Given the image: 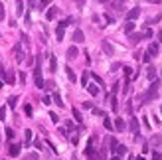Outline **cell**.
<instances>
[{"instance_id": "6da1fadb", "label": "cell", "mask_w": 162, "mask_h": 160, "mask_svg": "<svg viewBox=\"0 0 162 160\" xmlns=\"http://www.w3.org/2000/svg\"><path fill=\"white\" fill-rule=\"evenodd\" d=\"M158 85H160V81H158V79L152 81V85L148 87V91L144 93V97L141 99V103H148V101H152V99L156 97V93H158Z\"/></svg>"}, {"instance_id": "7a4b0ae2", "label": "cell", "mask_w": 162, "mask_h": 160, "mask_svg": "<svg viewBox=\"0 0 162 160\" xmlns=\"http://www.w3.org/2000/svg\"><path fill=\"white\" fill-rule=\"evenodd\" d=\"M34 83L36 87H43V79H42V67H40V57H36V63H34Z\"/></svg>"}, {"instance_id": "3957f363", "label": "cell", "mask_w": 162, "mask_h": 160, "mask_svg": "<svg viewBox=\"0 0 162 160\" xmlns=\"http://www.w3.org/2000/svg\"><path fill=\"white\" fill-rule=\"evenodd\" d=\"M85 156H87V158H97V152H95V137L89 138L87 148H85Z\"/></svg>"}, {"instance_id": "277c9868", "label": "cell", "mask_w": 162, "mask_h": 160, "mask_svg": "<svg viewBox=\"0 0 162 160\" xmlns=\"http://www.w3.org/2000/svg\"><path fill=\"white\" fill-rule=\"evenodd\" d=\"M24 56H26V54H24V49H22L20 44H18V46H14V57H16V61H18V63L24 61Z\"/></svg>"}, {"instance_id": "5b68a950", "label": "cell", "mask_w": 162, "mask_h": 160, "mask_svg": "<svg viewBox=\"0 0 162 160\" xmlns=\"http://www.w3.org/2000/svg\"><path fill=\"white\" fill-rule=\"evenodd\" d=\"M139 16H141V8L136 6V8H132V10H129V14H127V20H129V22H134V20H136Z\"/></svg>"}, {"instance_id": "8992f818", "label": "cell", "mask_w": 162, "mask_h": 160, "mask_svg": "<svg viewBox=\"0 0 162 160\" xmlns=\"http://www.w3.org/2000/svg\"><path fill=\"white\" fill-rule=\"evenodd\" d=\"M83 40H85V34H83L81 30H75V32H73V42H75V44H81Z\"/></svg>"}, {"instance_id": "52a82bcc", "label": "cell", "mask_w": 162, "mask_h": 160, "mask_svg": "<svg viewBox=\"0 0 162 160\" xmlns=\"http://www.w3.org/2000/svg\"><path fill=\"white\" fill-rule=\"evenodd\" d=\"M113 126H115V130H119V133H123V130L127 128V126H125V121H123V119H115Z\"/></svg>"}, {"instance_id": "ba28073f", "label": "cell", "mask_w": 162, "mask_h": 160, "mask_svg": "<svg viewBox=\"0 0 162 160\" xmlns=\"http://www.w3.org/2000/svg\"><path fill=\"white\" fill-rule=\"evenodd\" d=\"M87 91L95 97V95H99V85H95V83H87Z\"/></svg>"}, {"instance_id": "9c48e42d", "label": "cell", "mask_w": 162, "mask_h": 160, "mask_svg": "<svg viewBox=\"0 0 162 160\" xmlns=\"http://www.w3.org/2000/svg\"><path fill=\"white\" fill-rule=\"evenodd\" d=\"M55 16H57V8H55V6H52L50 10L45 12V18H48V20H55Z\"/></svg>"}, {"instance_id": "30bf717a", "label": "cell", "mask_w": 162, "mask_h": 160, "mask_svg": "<svg viewBox=\"0 0 162 160\" xmlns=\"http://www.w3.org/2000/svg\"><path fill=\"white\" fill-rule=\"evenodd\" d=\"M103 52H105V54H107V56H113V54H115V49H113V46H111V44H109L107 40H105V42H103Z\"/></svg>"}, {"instance_id": "8fae6325", "label": "cell", "mask_w": 162, "mask_h": 160, "mask_svg": "<svg viewBox=\"0 0 162 160\" xmlns=\"http://www.w3.org/2000/svg\"><path fill=\"white\" fill-rule=\"evenodd\" d=\"M113 152H115L117 156H123V154H127V146H125V144H117Z\"/></svg>"}, {"instance_id": "7c38bea8", "label": "cell", "mask_w": 162, "mask_h": 160, "mask_svg": "<svg viewBox=\"0 0 162 160\" xmlns=\"http://www.w3.org/2000/svg\"><path fill=\"white\" fill-rule=\"evenodd\" d=\"M146 77H148L150 81L156 79V67H154V65H150V67L146 69Z\"/></svg>"}, {"instance_id": "4fadbf2b", "label": "cell", "mask_w": 162, "mask_h": 160, "mask_svg": "<svg viewBox=\"0 0 162 160\" xmlns=\"http://www.w3.org/2000/svg\"><path fill=\"white\" fill-rule=\"evenodd\" d=\"M130 130H132L134 135H139V121H136L134 117H130Z\"/></svg>"}, {"instance_id": "5bb4252c", "label": "cell", "mask_w": 162, "mask_h": 160, "mask_svg": "<svg viewBox=\"0 0 162 160\" xmlns=\"http://www.w3.org/2000/svg\"><path fill=\"white\" fill-rule=\"evenodd\" d=\"M63 32H65V26H61V24H59V26H57V30H55V38H57L59 42L63 40Z\"/></svg>"}, {"instance_id": "9a60e30c", "label": "cell", "mask_w": 162, "mask_h": 160, "mask_svg": "<svg viewBox=\"0 0 162 160\" xmlns=\"http://www.w3.org/2000/svg\"><path fill=\"white\" fill-rule=\"evenodd\" d=\"M16 14L18 16L24 14V0H16Z\"/></svg>"}, {"instance_id": "2e32d148", "label": "cell", "mask_w": 162, "mask_h": 160, "mask_svg": "<svg viewBox=\"0 0 162 160\" xmlns=\"http://www.w3.org/2000/svg\"><path fill=\"white\" fill-rule=\"evenodd\" d=\"M65 73H67V77H69L71 83H75V81H77V77H75V73H73V69H71V67H65Z\"/></svg>"}, {"instance_id": "e0dca14e", "label": "cell", "mask_w": 162, "mask_h": 160, "mask_svg": "<svg viewBox=\"0 0 162 160\" xmlns=\"http://www.w3.org/2000/svg\"><path fill=\"white\" fill-rule=\"evenodd\" d=\"M18 154H20V144H12V146H10V156L16 158Z\"/></svg>"}, {"instance_id": "ac0fdd59", "label": "cell", "mask_w": 162, "mask_h": 160, "mask_svg": "<svg viewBox=\"0 0 162 160\" xmlns=\"http://www.w3.org/2000/svg\"><path fill=\"white\" fill-rule=\"evenodd\" d=\"M148 54H150V56H156V54H158V44H156V42H152L150 46H148Z\"/></svg>"}, {"instance_id": "d6986e66", "label": "cell", "mask_w": 162, "mask_h": 160, "mask_svg": "<svg viewBox=\"0 0 162 160\" xmlns=\"http://www.w3.org/2000/svg\"><path fill=\"white\" fill-rule=\"evenodd\" d=\"M57 69V59L55 56H50V71H55Z\"/></svg>"}, {"instance_id": "ffe728a7", "label": "cell", "mask_w": 162, "mask_h": 160, "mask_svg": "<svg viewBox=\"0 0 162 160\" xmlns=\"http://www.w3.org/2000/svg\"><path fill=\"white\" fill-rule=\"evenodd\" d=\"M89 77H91V75H89V71H83V75H81V85H83V87H87Z\"/></svg>"}, {"instance_id": "44dd1931", "label": "cell", "mask_w": 162, "mask_h": 160, "mask_svg": "<svg viewBox=\"0 0 162 160\" xmlns=\"http://www.w3.org/2000/svg\"><path fill=\"white\" fill-rule=\"evenodd\" d=\"M107 144H109V148H111V150H115V146H117V144H119V142H117V138L109 137V138H107Z\"/></svg>"}, {"instance_id": "7402d4cb", "label": "cell", "mask_w": 162, "mask_h": 160, "mask_svg": "<svg viewBox=\"0 0 162 160\" xmlns=\"http://www.w3.org/2000/svg\"><path fill=\"white\" fill-rule=\"evenodd\" d=\"M142 38H144V34H130V42L136 44V42H141Z\"/></svg>"}, {"instance_id": "603a6c76", "label": "cell", "mask_w": 162, "mask_h": 160, "mask_svg": "<svg viewBox=\"0 0 162 160\" xmlns=\"http://www.w3.org/2000/svg\"><path fill=\"white\" fill-rule=\"evenodd\" d=\"M73 57H77V47H69L67 49V59H73Z\"/></svg>"}, {"instance_id": "cb8c5ba5", "label": "cell", "mask_w": 162, "mask_h": 160, "mask_svg": "<svg viewBox=\"0 0 162 160\" xmlns=\"http://www.w3.org/2000/svg\"><path fill=\"white\" fill-rule=\"evenodd\" d=\"M132 30H134V22H127L125 24V32H127V34H132Z\"/></svg>"}, {"instance_id": "d4e9b609", "label": "cell", "mask_w": 162, "mask_h": 160, "mask_svg": "<svg viewBox=\"0 0 162 160\" xmlns=\"http://www.w3.org/2000/svg\"><path fill=\"white\" fill-rule=\"evenodd\" d=\"M103 123H105V128H107V130H115V126H113V123H111V119H109V117H105V121H103Z\"/></svg>"}, {"instance_id": "484cf974", "label": "cell", "mask_w": 162, "mask_h": 160, "mask_svg": "<svg viewBox=\"0 0 162 160\" xmlns=\"http://www.w3.org/2000/svg\"><path fill=\"white\" fill-rule=\"evenodd\" d=\"M54 101L57 107H63V101H61V97H59V93H54Z\"/></svg>"}, {"instance_id": "4316f807", "label": "cell", "mask_w": 162, "mask_h": 160, "mask_svg": "<svg viewBox=\"0 0 162 160\" xmlns=\"http://www.w3.org/2000/svg\"><path fill=\"white\" fill-rule=\"evenodd\" d=\"M16 103H18V95H12V97H10V101H8L10 109H14V107H16Z\"/></svg>"}, {"instance_id": "83f0119b", "label": "cell", "mask_w": 162, "mask_h": 160, "mask_svg": "<svg viewBox=\"0 0 162 160\" xmlns=\"http://www.w3.org/2000/svg\"><path fill=\"white\" fill-rule=\"evenodd\" d=\"M71 111H73V117H75V121H77V123H81V121H83V117H81V113H79L77 109H71Z\"/></svg>"}, {"instance_id": "f1b7e54d", "label": "cell", "mask_w": 162, "mask_h": 160, "mask_svg": "<svg viewBox=\"0 0 162 160\" xmlns=\"http://www.w3.org/2000/svg\"><path fill=\"white\" fill-rule=\"evenodd\" d=\"M111 107H113V111L119 109V105H117V97H115V95H111Z\"/></svg>"}, {"instance_id": "f546056e", "label": "cell", "mask_w": 162, "mask_h": 160, "mask_svg": "<svg viewBox=\"0 0 162 160\" xmlns=\"http://www.w3.org/2000/svg\"><path fill=\"white\" fill-rule=\"evenodd\" d=\"M24 113H26V117H32V105H24Z\"/></svg>"}, {"instance_id": "4dcf8cb0", "label": "cell", "mask_w": 162, "mask_h": 160, "mask_svg": "<svg viewBox=\"0 0 162 160\" xmlns=\"http://www.w3.org/2000/svg\"><path fill=\"white\" fill-rule=\"evenodd\" d=\"M50 2H52V0H40V4H38V8H40V10H43L45 6H50Z\"/></svg>"}, {"instance_id": "1f68e13d", "label": "cell", "mask_w": 162, "mask_h": 160, "mask_svg": "<svg viewBox=\"0 0 162 160\" xmlns=\"http://www.w3.org/2000/svg\"><path fill=\"white\" fill-rule=\"evenodd\" d=\"M160 18H162L160 14H156V16H154V18H148V22H146V24H148V26H150V24H154V22H160Z\"/></svg>"}, {"instance_id": "d6a6232c", "label": "cell", "mask_w": 162, "mask_h": 160, "mask_svg": "<svg viewBox=\"0 0 162 160\" xmlns=\"http://www.w3.org/2000/svg\"><path fill=\"white\" fill-rule=\"evenodd\" d=\"M6 75H8V73H6V67L0 63V79H6Z\"/></svg>"}, {"instance_id": "836d02e7", "label": "cell", "mask_w": 162, "mask_h": 160, "mask_svg": "<svg viewBox=\"0 0 162 160\" xmlns=\"http://www.w3.org/2000/svg\"><path fill=\"white\" fill-rule=\"evenodd\" d=\"M34 146H36V148H38V150H42V148H43L42 140H40V138H36V140H34Z\"/></svg>"}, {"instance_id": "e575fe53", "label": "cell", "mask_w": 162, "mask_h": 160, "mask_svg": "<svg viewBox=\"0 0 162 160\" xmlns=\"http://www.w3.org/2000/svg\"><path fill=\"white\" fill-rule=\"evenodd\" d=\"M6 119V107H0V121Z\"/></svg>"}, {"instance_id": "d590c367", "label": "cell", "mask_w": 162, "mask_h": 160, "mask_svg": "<svg viewBox=\"0 0 162 160\" xmlns=\"http://www.w3.org/2000/svg\"><path fill=\"white\" fill-rule=\"evenodd\" d=\"M150 54H148V52H146V54H144V56H142V61H144V63H150Z\"/></svg>"}, {"instance_id": "8d00e7d4", "label": "cell", "mask_w": 162, "mask_h": 160, "mask_svg": "<svg viewBox=\"0 0 162 160\" xmlns=\"http://www.w3.org/2000/svg\"><path fill=\"white\" fill-rule=\"evenodd\" d=\"M160 142H162V135H158V137L152 138V144H160Z\"/></svg>"}, {"instance_id": "74e56055", "label": "cell", "mask_w": 162, "mask_h": 160, "mask_svg": "<svg viewBox=\"0 0 162 160\" xmlns=\"http://www.w3.org/2000/svg\"><path fill=\"white\" fill-rule=\"evenodd\" d=\"M30 140H32V130H26V144H30Z\"/></svg>"}, {"instance_id": "f35d334b", "label": "cell", "mask_w": 162, "mask_h": 160, "mask_svg": "<svg viewBox=\"0 0 162 160\" xmlns=\"http://www.w3.org/2000/svg\"><path fill=\"white\" fill-rule=\"evenodd\" d=\"M65 126H67V130H75V125H73L71 121H67V123H65Z\"/></svg>"}, {"instance_id": "ab89813d", "label": "cell", "mask_w": 162, "mask_h": 160, "mask_svg": "<svg viewBox=\"0 0 162 160\" xmlns=\"http://www.w3.org/2000/svg\"><path fill=\"white\" fill-rule=\"evenodd\" d=\"M4 18H6V16H4V4L0 2V20H4Z\"/></svg>"}, {"instance_id": "60d3db41", "label": "cell", "mask_w": 162, "mask_h": 160, "mask_svg": "<svg viewBox=\"0 0 162 160\" xmlns=\"http://www.w3.org/2000/svg\"><path fill=\"white\" fill-rule=\"evenodd\" d=\"M42 101H43V103H45V105H50V103H52V97H48V95H43V97H42Z\"/></svg>"}, {"instance_id": "b9f144b4", "label": "cell", "mask_w": 162, "mask_h": 160, "mask_svg": "<svg viewBox=\"0 0 162 160\" xmlns=\"http://www.w3.org/2000/svg\"><path fill=\"white\" fill-rule=\"evenodd\" d=\"M50 119H52L54 123H57V121H59V117H57V115H55V113H50Z\"/></svg>"}, {"instance_id": "7bdbcfd3", "label": "cell", "mask_w": 162, "mask_h": 160, "mask_svg": "<svg viewBox=\"0 0 162 160\" xmlns=\"http://www.w3.org/2000/svg\"><path fill=\"white\" fill-rule=\"evenodd\" d=\"M152 160H162V154L160 152H154V154H152Z\"/></svg>"}, {"instance_id": "ee69618b", "label": "cell", "mask_w": 162, "mask_h": 160, "mask_svg": "<svg viewBox=\"0 0 162 160\" xmlns=\"http://www.w3.org/2000/svg\"><path fill=\"white\" fill-rule=\"evenodd\" d=\"M93 79H95V83H97V85H103V79H101L99 75H93Z\"/></svg>"}, {"instance_id": "f6af8a7d", "label": "cell", "mask_w": 162, "mask_h": 160, "mask_svg": "<svg viewBox=\"0 0 162 160\" xmlns=\"http://www.w3.org/2000/svg\"><path fill=\"white\" fill-rule=\"evenodd\" d=\"M6 137H8V138L14 137V130H12V128H6Z\"/></svg>"}, {"instance_id": "bcb514c9", "label": "cell", "mask_w": 162, "mask_h": 160, "mask_svg": "<svg viewBox=\"0 0 162 160\" xmlns=\"http://www.w3.org/2000/svg\"><path fill=\"white\" fill-rule=\"evenodd\" d=\"M75 4H77V8H83V4H85V0H75Z\"/></svg>"}, {"instance_id": "7dc6e473", "label": "cell", "mask_w": 162, "mask_h": 160, "mask_svg": "<svg viewBox=\"0 0 162 160\" xmlns=\"http://www.w3.org/2000/svg\"><path fill=\"white\" fill-rule=\"evenodd\" d=\"M119 67H121V63H113V65H111V71H117Z\"/></svg>"}, {"instance_id": "c3c4849f", "label": "cell", "mask_w": 162, "mask_h": 160, "mask_svg": "<svg viewBox=\"0 0 162 160\" xmlns=\"http://www.w3.org/2000/svg\"><path fill=\"white\" fill-rule=\"evenodd\" d=\"M28 160H38V154H28Z\"/></svg>"}, {"instance_id": "681fc988", "label": "cell", "mask_w": 162, "mask_h": 160, "mask_svg": "<svg viewBox=\"0 0 162 160\" xmlns=\"http://www.w3.org/2000/svg\"><path fill=\"white\" fill-rule=\"evenodd\" d=\"M83 107H85V109H91V107H93V103H89V101H85V103H83Z\"/></svg>"}, {"instance_id": "f907efd6", "label": "cell", "mask_w": 162, "mask_h": 160, "mask_svg": "<svg viewBox=\"0 0 162 160\" xmlns=\"http://www.w3.org/2000/svg\"><path fill=\"white\" fill-rule=\"evenodd\" d=\"M150 2H152V4H160L162 0H150Z\"/></svg>"}, {"instance_id": "816d5d0a", "label": "cell", "mask_w": 162, "mask_h": 160, "mask_svg": "<svg viewBox=\"0 0 162 160\" xmlns=\"http://www.w3.org/2000/svg\"><path fill=\"white\" fill-rule=\"evenodd\" d=\"M111 160H121V156H117V154H115V156H113Z\"/></svg>"}, {"instance_id": "f5cc1de1", "label": "cell", "mask_w": 162, "mask_h": 160, "mask_svg": "<svg viewBox=\"0 0 162 160\" xmlns=\"http://www.w3.org/2000/svg\"><path fill=\"white\" fill-rule=\"evenodd\" d=\"M158 40H160V42H162V32H158Z\"/></svg>"}, {"instance_id": "db71d44e", "label": "cell", "mask_w": 162, "mask_h": 160, "mask_svg": "<svg viewBox=\"0 0 162 160\" xmlns=\"http://www.w3.org/2000/svg\"><path fill=\"white\" fill-rule=\"evenodd\" d=\"M136 160H144V156H136Z\"/></svg>"}, {"instance_id": "11a10c76", "label": "cell", "mask_w": 162, "mask_h": 160, "mask_svg": "<svg viewBox=\"0 0 162 160\" xmlns=\"http://www.w3.org/2000/svg\"><path fill=\"white\" fill-rule=\"evenodd\" d=\"M0 89H2V79H0Z\"/></svg>"}, {"instance_id": "9f6ffc18", "label": "cell", "mask_w": 162, "mask_h": 160, "mask_svg": "<svg viewBox=\"0 0 162 160\" xmlns=\"http://www.w3.org/2000/svg\"><path fill=\"white\" fill-rule=\"evenodd\" d=\"M99 2H107V0H99Z\"/></svg>"}]
</instances>
